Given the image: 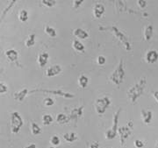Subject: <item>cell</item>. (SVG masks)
Segmentation results:
<instances>
[{"label": "cell", "mask_w": 158, "mask_h": 148, "mask_svg": "<svg viewBox=\"0 0 158 148\" xmlns=\"http://www.w3.org/2000/svg\"><path fill=\"white\" fill-rule=\"evenodd\" d=\"M147 85V79L146 77H143L139 80L135 84L132 86L127 91V96L131 103L135 104L137 102V100L143 95L145 88Z\"/></svg>", "instance_id": "cell-1"}, {"label": "cell", "mask_w": 158, "mask_h": 148, "mask_svg": "<svg viewBox=\"0 0 158 148\" xmlns=\"http://www.w3.org/2000/svg\"><path fill=\"white\" fill-rule=\"evenodd\" d=\"M100 31H109L116 37V39L124 46L126 51H131L132 50V45L130 42L128 36L127 34L123 33L120 29H118L115 26H99Z\"/></svg>", "instance_id": "cell-2"}, {"label": "cell", "mask_w": 158, "mask_h": 148, "mask_svg": "<svg viewBox=\"0 0 158 148\" xmlns=\"http://www.w3.org/2000/svg\"><path fill=\"white\" fill-rule=\"evenodd\" d=\"M125 68H124V61L121 59L118 62L117 68L113 71V73L110 74L109 80L113 82L114 85L119 86L124 81L125 78Z\"/></svg>", "instance_id": "cell-3"}, {"label": "cell", "mask_w": 158, "mask_h": 148, "mask_svg": "<svg viewBox=\"0 0 158 148\" xmlns=\"http://www.w3.org/2000/svg\"><path fill=\"white\" fill-rule=\"evenodd\" d=\"M122 111V109H118L117 111L113 114V125L112 127L106 131L105 133V137L107 140H113L114 139L117 134H118V118H119V114L121 113Z\"/></svg>", "instance_id": "cell-4"}, {"label": "cell", "mask_w": 158, "mask_h": 148, "mask_svg": "<svg viewBox=\"0 0 158 148\" xmlns=\"http://www.w3.org/2000/svg\"><path fill=\"white\" fill-rule=\"evenodd\" d=\"M24 125V121L18 111H13L10 115V125H11V131L13 134L19 133Z\"/></svg>", "instance_id": "cell-5"}, {"label": "cell", "mask_w": 158, "mask_h": 148, "mask_svg": "<svg viewBox=\"0 0 158 148\" xmlns=\"http://www.w3.org/2000/svg\"><path fill=\"white\" fill-rule=\"evenodd\" d=\"M111 99L110 97L107 96H105V97H99L96 99V101L94 102V108L98 115H103V114L106 113V110H107L110 105H111Z\"/></svg>", "instance_id": "cell-6"}, {"label": "cell", "mask_w": 158, "mask_h": 148, "mask_svg": "<svg viewBox=\"0 0 158 148\" xmlns=\"http://www.w3.org/2000/svg\"><path fill=\"white\" fill-rule=\"evenodd\" d=\"M35 92H42V93H47V94H52V95H56V96H59V97H63V98H73L75 95L69 92H64V91L61 90H49V89H34L30 90L29 94H33Z\"/></svg>", "instance_id": "cell-7"}, {"label": "cell", "mask_w": 158, "mask_h": 148, "mask_svg": "<svg viewBox=\"0 0 158 148\" xmlns=\"http://www.w3.org/2000/svg\"><path fill=\"white\" fill-rule=\"evenodd\" d=\"M132 130L128 125H123L121 127H118V134L119 136V140H120V145L121 146H125L127 140L129 138V137L132 134Z\"/></svg>", "instance_id": "cell-8"}, {"label": "cell", "mask_w": 158, "mask_h": 148, "mask_svg": "<svg viewBox=\"0 0 158 148\" xmlns=\"http://www.w3.org/2000/svg\"><path fill=\"white\" fill-rule=\"evenodd\" d=\"M84 105H81L79 107H76V108L72 109L70 110V112L69 114V118L70 121H74V122H77V120L83 116L84 114Z\"/></svg>", "instance_id": "cell-9"}, {"label": "cell", "mask_w": 158, "mask_h": 148, "mask_svg": "<svg viewBox=\"0 0 158 148\" xmlns=\"http://www.w3.org/2000/svg\"><path fill=\"white\" fill-rule=\"evenodd\" d=\"M5 55L7 58V60L12 63H16L18 67H20L19 62V54L15 49H8L5 52Z\"/></svg>", "instance_id": "cell-10"}, {"label": "cell", "mask_w": 158, "mask_h": 148, "mask_svg": "<svg viewBox=\"0 0 158 148\" xmlns=\"http://www.w3.org/2000/svg\"><path fill=\"white\" fill-rule=\"evenodd\" d=\"M62 71V67L60 65H58V64H55V65L51 66L48 68H47L45 74L47 77H55V76L61 74Z\"/></svg>", "instance_id": "cell-11"}, {"label": "cell", "mask_w": 158, "mask_h": 148, "mask_svg": "<svg viewBox=\"0 0 158 148\" xmlns=\"http://www.w3.org/2000/svg\"><path fill=\"white\" fill-rule=\"evenodd\" d=\"M93 16L96 18H100L102 16L104 15L105 11H106V8L103 4L101 3H96L94 6H93Z\"/></svg>", "instance_id": "cell-12"}, {"label": "cell", "mask_w": 158, "mask_h": 148, "mask_svg": "<svg viewBox=\"0 0 158 148\" xmlns=\"http://www.w3.org/2000/svg\"><path fill=\"white\" fill-rule=\"evenodd\" d=\"M141 117L145 125H149L153 118V112L150 110H141Z\"/></svg>", "instance_id": "cell-13"}, {"label": "cell", "mask_w": 158, "mask_h": 148, "mask_svg": "<svg viewBox=\"0 0 158 148\" xmlns=\"http://www.w3.org/2000/svg\"><path fill=\"white\" fill-rule=\"evenodd\" d=\"M29 93H30V91H29L28 89L27 88H24L23 90H20L18 92H15L13 94V97L18 102H23Z\"/></svg>", "instance_id": "cell-14"}, {"label": "cell", "mask_w": 158, "mask_h": 148, "mask_svg": "<svg viewBox=\"0 0 158 148\" xmlns=\"http://www.w3.org/2000/svg\"><path fill=\"white\" fill-rule=\"evenodd\" d=\"M145 60L149 64H154L158 61V53L156 50H149L146 53Z\"/></svg>", "instance_id": "cell-15"}, {"label": "cell", "mask_w": 158, "mask_h": 148, "mask_svg": "<svg viewBox=\"0 0 158 148\" xmlns=\"http://www.w3.org/2000/svg\"><path fill=\"white\" fill-rule=\"evenodd\" d=\"M48 58H49V54H48V52L40 53L38 58H37V62H38V64H39L40 68H44L47 65V63L48 62Z\"/></svg>", "instance_id": "cell-16"}, {"label": "cell", "mask_w": 158, "mask_h": 148, "mask_svg": "<svg viewBox=\"0 0 158 148\" xmlns=\"http://www.w3.org/2000/svg\"><path fill=\"white\" fill-rule=\"evenodd\" d=\"M73 35L79 40H86L89 38V34L83 28H76L73 31Z\"/></svg>", "instance_id": "cell-17"}, {"label": "cell", "mask_w": 158, "mask_h": 148, "mask_svg": "<svg viewBox=\"0 0 158 148\" xmlns=\"http://www.w3.org/2000/svg\"><path fill=\"white\" fill-rule=\"evenodd\" d=\"M154 33V28L152 25H148L143 29V38L146 41H149L151 40Z\"/></svg>", "instance_id": "cell-18"}, {"label": "cell", "mask_w": 158, "mask_h": 148, "mask_svg": "<svg viewBox=\"0 0 158 148\" xmlns=\"http://www.w3.org/2000/svg\"><path fill=\"white\" fill-rule=\"evenodd\" d=\"M63 139L68 143H73L77 140V135L76 132L69 131L63 134Z\"/></svg>", "instance_id": "cell-19"}, {"label": "cell", "mask_w": 158, "mask_h": 148, "mask_svg": "<svg viewBox=\"0 0 158 148\" xmlns=\"http://www.w3.org/2000/svg\"><path fill=\"white\" fill-rule=\"evenodd\" d=\"M89 83V78L85 75V74H82L79 75L78 77V85L80 88L82 89H86Z\"/></svg>", "instance_id": "cell-20"}, {"label": "cell", "mask_w": 158, "mask_h": 148, "mask_svg": "<svg viewBox=\"0 0 158 148\" xmlns=\"http://www.w3.org/2000/svg\"><path fill=\"white\" fill-rule=\"evenodd\" d=\"M72 46H73V48L77 52H81V53L85 52V46H84V44L82 42H80L79 40H77V39L73 40V41H72Z\"/></svg>", "instance_id": "cell-21"}, {"label": "cell", "mask_w": 158, "mask_h": 148, "mask_svg": "<svg viewBox=\"0 0 158 148\" xmlns=\"http://www.w3.org/2000/svg\"><path fill=\"white\" fill-rule=\"evenodd\" d=\"M56 122L60 125H65V124H68L69 122H70V119L67 115L63 113H59L56 116Z\"/></svg>", "instance_id": "cell-22"}, {"label": "cell", "mask_w": 158, "mask_h": 148, "mask_svg": "<svg viewBox=\"0 0 158 148\" xmlns=\"http://www.w3.org/2000/svg\"><path fill=\"white\" fill-rule=\"evenodd\" d=\"M44 31H45L46 34L48 36H49L50 38H56L57 36L56 30L50 26H48V25H46L45 27H44Z\"/></svg>", "instance_id": "cell-23"}, {"label": "cell", "mask_w": 158, "mask_h": 148, "mask_svg": "<svg viewBox=\"0 0 158 148\" xmlns=\"http://www.w3.org/2000/svg\"><path fill=\"white\" fill-rule=\"evenodd\" d=\"M31 132L34 136L40 135L41 133V128L40 127L39 125L37 123H35L34 121L31 122Z\"/></svg>", "instance_id": "cell-24"}, {"label": "cell", "mask_w": 158, "mask_h": 148, "mask_svg": "<svg viewBox=\"0 0 158 148\" xmlns=\"http://www.w3.org/2000/svg\"><path fill=\"white\" fill-rule=\"evenodd\" d=\"M16 3H17V1L16 0H11L9 2V4H8V6H6V8L3 10V12H2V16H1V19H4L5 17L6 16V14L8 13V11H10L11 10V8L13 7V6L16 5Z\"/></svg>", "instance_id": "cell-25"}, {"label": "cell", "mask_w": 158, "mask_h": 148, "mask_svg": "<svg viewBox=\"0 0 158 148\" xmlns=\"http://www.w3.org/2000/svg\"><path fill=\"white\" fill-rule=\"evenodd\" d=\"M35 37H36V35L34 34H32L29 35L28 38L25 41V45H26L27 47H32V46H34V44H35Z\"/></svg>", "instance_id": "cell-26"}, {"label": "cell", "mask_w": 158, "mask_h": 148, "mask_svg": "<svg viewBox=\"0 0 158 148\" xmlns=\"http://www.w3.org/2000/svg\"><path fill=\"white\" fill-rule=\"evenodd\" d=\"M19 19L20 22H27L28 20V12L27 10H21L19 13Z\"/></svg>", "instance_id": "cell-27"}, {"label": "cell", "mask_w": 158, "mask_h": 148, "mask_svg": "<svg viewBox=\"0 0 158 148\" xmlns=\"http://www.w3.org/2000/svg\"><path fill=\"white\" fill-rule=\"evenodd\" d=\"M53 117L49 115V114H45L42 116V124L45 125V126H48V125H50L52 123H53Z\"/></svg>", "instance_id": "cell-28"}, {"label": "cell", "mask_w": 158, "mask_h": 148, "mask_svg": "<svg viewBox=\"0 0 158 148\" xmlns=\"http://www.w3.org/2000/svg\"><path fill=\"white\" fill-rule=\"evenodd\" d=\"M42 6H46L48 8H52L56 5V0H41L40 1Z\"/></svg>", "instance_id": "cell-29"}, {"label": "cell", "mask_w": 158, "mask_h": 148, "mask_svg": "<svg viewBox=\"0 0 158 148\" xmlns=\"http://www.w3.org/2000/svg\"><path fill=\"white\" fill-rule=\"evenodd\" d=\"M50 143L51 145H52V146H58L60 145V143H61L60 138L57 136V135L52 136L50 138Z\"/></svg>", "instance_id": "cell-30"}, {"label": "cell", "mask_w": 158, "mask_h": 148, "mask_svg": "<svg viewBox=\"0 0 158 148\" xmlns=\"http://www.w3.org/2000/svg\"><path fill=\"white\" fill-rule=\"evenodd\" d=\"M44 105L47 106V107H50V106H53L54 103H55V101L51 98V97H46L44 99Z\"/></svg>", "instance_id": "cell-31"}, {"label": "cell", "mask_w": 158, "mask_h": 148, "mask_svg": "<svg viewBox=\"0 0 158 148\" xmlns=\"http://www.w3.org/2000/svg\"><path fill=\"white\" fill-rule=\"evenodd\" d=\"M84 2H85L84 0H74L73 3H72V6H73V8L75 10H77V9H78L79 7L83 5Z\"/></svg>", "instance_id": "cell-32"}, {"label": "cell", "mask_w": 158, "mask_h": 148, "mask_svg": "<svg viewBox=\"0 0 158 148\" xmlns=\"http://www.w3.org/2000/svg\"><path fill=\"white\" fill-rule=\"evenodd\" d=\"M97 62H98V65L103 66V65H105L106 62V57L103 56V55H99V56L97 58Z\"/></svg>", "instance_id": "cell-33"}, {"label": "cell", "mask_w": 158, "mask_h": 148, "mask_svg": "<svg viewBox=\"0 0 158 148\" xmlns=\"http://www.w3.org/2000/svg\"><path fill=\"white\" fill-rule=\"evenodd\" d=\"M8 91V87L6 85V83H4V82H0V93H1V95L2 94H6V92Z\"/></svg>", "instance_id": "cell-34"}, {"label": "cell", "mask_w": 158, "mask_h": 148, "mask_svg": "<svg viewBox=\"0 0 158 148\" xmlns=\"http://www.w3.org/2000/svg\"><path fill=\"white\" fill-rule=\"evenodd\" d=\"M134 145H135V146L136 148H142L144 147V146H145L144 142H143L142 140H141V139H135Z\"/></svg>", "instance_id": "cell-35"}, {"label": "cell", "mask_w": 158, "mask_h": 148, "mask_svg": "<svg viewBox=\"0 0 158 148\" xmlns=\"http://www.w3.org/2000/svg\"><path fill=\"white\" fill-rule=\"evenodd\" d=\"M137 5L141 8V9H144L147 6V1L145 0H138L137 1Z\"/></svg>", "instance_id": "cell-36"}, {"label": "cell", "mask_w": 158, "mask_h": 148, "mask_svg": "<svg viewBox=\"0 0 158 148\" xmlns=\"http://www.w3.org/2000/svg\"><path fill=\"white\" fill-rule=\"evenodd\" d=\"M89 148H99V143L98 141H93L90 144Z\"/></svg>", "instance_id": "cell-37"}, {"label": "cell", "mask_w": 158, "mask_h": 148, "mask_svg": "<svg viewBox=\"0 0 158 148\" xmlns=\"http://www.w3.org/2000/svg\"><path fill=\"white\" fill-rule=\"evenodd\" d=\"M152 96L155 98V100L158 102V90L152 91Z\"/></svg>", "instance_id": "cell-38"}, {"label": "cell", "mask_w": 158, "mask_h": 148, "mask_svg": "<svg viewBox=\"0 0 158 148\" xmlns=\"http://www.w3.org/2000/svg\"><path fill=\"white\" fill-rule=\"evenodd\" d=\"M127 125H128L131 129H133V127H134V122H133V120H129V121L127 122Z\"/></svg>", "instance_id": "cell-39"}, {"label": "cell", "mask_w": 158, "mask_h": 148, "mask_svg": "<svg viewBox=\"0 0 158 148\" xmlns=\"http://www.w3.org/2000/svg\"><path fill=\"white\" fill-rule=\"evenodd\" d=\"M25 148H37V146L33 143V144H30V145H28V146H27Z\"/></svg>", "instance_id": "cell-40"}, {"label": "cell", "mask_w": 158, "mask_h": 148, "mask_svg": "<svg viewBox=\"0 0 158 148\" xmlns=\"http://www.w3.org/2000/svg\"><path fill=\"white\" fill-rule=\"evenodd\" d=\"M48 148H56V146H49Z\"/></svg>", "instance_id": "cell-41"}, {"label": "cell", "mask_w": 158, "mask_h": 148, "mask_svg": "<svg viewBox=\"0 0 158 148\" xmlns=\"http://www.w3.org/2000/svg\"><path fill=\"white\" fill-rule=\"evenodd\" d=\"M156 146H157V147H158V142L156 143Z\"/></svg>", "instance_id": "cell-42"}]
</instances>
